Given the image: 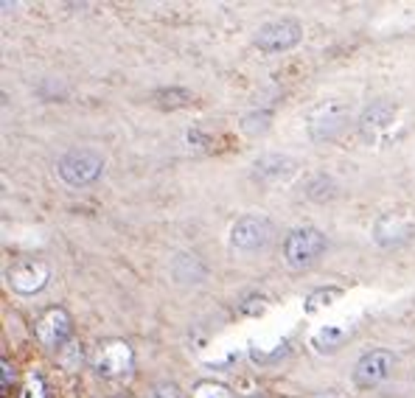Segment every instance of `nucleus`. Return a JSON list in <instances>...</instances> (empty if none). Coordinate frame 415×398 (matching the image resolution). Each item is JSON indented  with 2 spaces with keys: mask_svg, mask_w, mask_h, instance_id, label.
<instances>
[{
  "mask_svg": "<svg viewBox=\"0 0 415 398\" xmlns=\"http://www.w3.org/2000/svg\"><path fill=\"white\" fill-rule=\"evenodd\" d=\"M48 281H51V270L39 258H23L9 270V283L17 295H37L45 289Z\"/></svg>",
  "mask_w": 415,
  "mask_h": 398,
  "instance_id": "5",
  "label": "nucleus"
},
{
  "mask_svg": "<svg viewBox=\"0 0 415 398\" xmlns=\"http://www.w3.org/2000/svg\"><path fill=\"white\" fill-rule=\"evenodd\" d=\"M348 110L343 101H325L309 115V135L314 141H331L345 126Z\"/></svg>",
  "mask_w": 415,
  "mask_h": 398,
  "instance_id": "7",
  "label": "nucleus"
},
{
  "mask_svg": "<svg viewBox=\"0 0 415 398\" xmlns=\"http://www.w3.org/2000/svg\"><path fill=\"white\" fill-rule=\"evenodd\" d=\"M325 250V236L317 228H295L283 241V261L289 270L303 272L312 263H317V258Z\"/></svg>",
  "mask_w": 415,
  "mask_h": 398,
  "instance_id": "1",
  "label": "nucleus"
},
{
  "mask_svg": "<svg viewBox=\"0 0 415 398\" xmlns=\"http://www.w3.org/2000/svg\"><path fill=\"white\" fill-rule=\"evenodd\" d=\"M348 339V328H340V326H325V328H320L317 334H314V345L320 348V350H334V348H340L343 342Z\"/></svg>",
  "mask_w": 415,
  "mask_h": 398,
  "instance_id": "15",
  "label": "nucleus"
},
{
  "mask_svg": "<svg viewBox=\"0 0 415 398\" xmlns=\"http://www.w3.org/2000/svg\"><path fill=\"white\" fill-rule=\"evenodd\" d=\"M337 297H340V289H334V286H328V289H317V292H312V295H309V300H306V312H309V315H314L317 308L331 306V300H337Z\"/></svg>",
  "mask_w": 415,
  "mask_h": 398,
  "instance_id": "16",
  "label": "nucleus"
},
{
  "mask_svg": "<svg viewBox=\"0 0 415 398\" xmlns=\"http://www.w3.org/2000/svg\"><path fill=\"white\" fill-rule=\"evenodd\" d=\"M396 121V107L393 104H373V107H367L365 110V115H362V121H359V126H362V135L365 138H376L379 132H385V129H390V123Z\"/></svg>",
  "mask_w": 415,
  "mask_h": 398,
  "instance_id": "12",
  "label": "nucleus"
},
{
  "mask_svg": "<svg viewBox=\"0 0 415 398\" xmlns=\"http://www.w3.org/2000/svg\"><path fill=\"white\" fill-rule=\"evenodd\" d=\"M146 398H185V395H183V390H180L177 384L163 381V384H154V387L149 390V395H146Z\"/></svg>",
  "mask_w": 415,
  "mask_h": 398,
  "instance_id": "18",
  "label": "nucleus"
},
{
  "mask_svg": "<svg viewBox=\"0 0 415 398\" xmlns=\"http://www.w3.org/2000/svg\"><path fill=\"white\" fill-rule=\"evenodd\" d=\"M334 194H337V186H334V180H331V177H325V174L312 177L309 186H306V197L314 199V202H328V199H334Z\"/></svg>",
  "mask_w": 415,
  "mask_h": 398,
  "instance_id": "14",
  "label": "nucleus"
},
{
  "mask_svg": "<svg viewBox=\"0 0 415 398\" xmlns=\"http://www.w3.org/2000/svg\"><path fill=\"white\" fill-rule=\"evenodd\" d=\"M130 362H132L130 345H127V342H110L107 348H101L96 368H99V373H104V376H118V373H123V370L130 368Z\"/></svg>",
  "mask_w": 415,
  "mask_h": 398,
  "instance_id": "11",
  "label": "nucleus"
},
{
  "mask_svg": "<svg viewBox=\"0 0 415 398\" xmlns=\"http://www.w3.org/2000/svg\"><path fill=\"white\" fill-rule=\"evenodd\" d=\"M57 171L62 177V183L70 186V188H85L90 183H96L101 171H104V157L93 149H73L68 152L59 163H57Z\"/></svg>",
  "mask_w": 415,
  "mask_h": 398,
  "instance_id": "2",
  "label": "nucleus"
},
{
  "mask_svg": "<svg viewBox=\"0 0 415 398\" xmlns=\"http://www.w3.org/2000/svg\"><path fill=\"white\" fill-rule=\"evenodd\" d=\"M303 39V26L298 20H289V17H281V20H272V23H264L259 31H256V48L264 51V54H281V51H289L295 48L298 42Z\"/></svg>",
  "mask_w": 415,
  "mask_h": 398,
  "instance_id": "3",
  "label": "nucleus"
},
{
  "mask_svg": "<svg viewBox=\"0 0 415 398\" xmlns=\"http://www.w3.org/2000/svg\"><path fill=\"white\" fill-rule=\"evenodd\" d=\"M253 398H259V395H253Z\"/></svg>",
  "mask_w": 415,
  "mask_h": 398,
  "instance_id": "20",
  "label": "nucleus"
},
{
  "mask_svg": "<svg viewBox=\"0 0 415 398\" xmlns=\"http://www.w3.org/2000/svg\"><path fill=\"white\" fill-rule=\"evenodd\" d=\"M412 219L407 213H382L376 219V228H373V236H376V241L382 247H390L396 241H404L409 233H412Z\"/></svg>",
  "mask_w": 415,
  "mask_h": 398,
  "instance_id": "9",
  "label": "nucleus"
},
{
  "mask_svg": "<svg viewBox=\"0 0 415 398\" xmlns=\"http://www.w3.org/2000/svg\"><path fill=\"white\" fill-rule=\"evenodd\" d=\"M12 379H14V373H12V365H9L6 359H3V390H9Z\"/></svg>",
  "mask_w": 415,
  "mask_h": 398,
  "instance_id": "19",
  "label": "nucleus"
},
{
  "mask_svg": "<svg viewBox=\"0 0 415 398\" xmlns=\"http://www.w3.org/2000/svg\"><path fill=\"white\" fill-rule=\"evenodd\" d=\"M253 168H256L253 171L256 180H261V183H281V180H286L289 174H295L298 163L292 157H286V155H264V157L256 160Z\"/></svg>",
  "mask_w": 415,
  "mask_h": 398,
  "instance_id": "10",
  "label": "nucleus"
},
{
  "mask_svg": "<svg viewBox=\"0 0 415 398\" xmlns=\"http://www.w3.org/2000/svg\"><path fill=\"white\" fill-rule=\"evenodd\" d=\"M73 331V323H70V315L65 312V308H45L43 315L37 317L34 323V334L37 339L43 342L45 348H59Z\"/></svg>",
  "mask_w": 415,
  "mask_h": 398,
  "instance_id": "8",
  "label": "nucleus"
},
{
  "mask_svg": "<svg viewBox=\"0 0 415 398\" xmlns=\"http://www.w3.org/2000/svg\"><path fill=\"white\" fill-rule=\"evenodd\" d=\"M270 239H272V222L259 213L241 216L230 228V247L239 252H259L270 244Z\"/></svg>",
  "mask_w": 415,
  "mask_h": 398,
  "instance_id": "4",
  "label": "nucleus"
},
{
  "mask_svg": "<svg viewBox=\"0 0 415 398\" xmlns=\"http://www.w3.org/2000/svg\"><path fill=\"white\" fill-rule=\"evenodd\" d=\"M172 275L180 281V283H199L205 278V263L196 258V255H177L174 263H172Z\"/></svg>",
  "mask_w": 415,
  "mask_h": 398,
  "instance_id": "13",
  "label": "nucleus"
},
{
  "mask_svg": "<svg viewBox=\"0 0 415 398\" xmlns=\"http://www.w3.org/2000/svg\"><path fill=\"white\" fill-rule=\"evenodd\" d=\"M393 368H396V357L390 350H367L354 365V381H356V387L370 390V387L382 384L393 373Z\"/></svg>",
  "mask_w": 415,
  "mask_h": 398,
  "instance_id": "6",
  "label": "nucleus"
},
{
  "mask_svg": "<svg viewBox=\"0 0 415 398\" xmlns=\"http://www.w3.org/2000/svg\"><path fill=\"white\" fill-rule=\"evenodd\" d=\"M194 398H230V392H227V387H225V384L205 381V384H199V387H196Z\"/></svg>",
  "mask_w": 415,
  "mask_h": 398,
  "instance_id": "17",
  "label": "nucleus"
}]
</instances>
